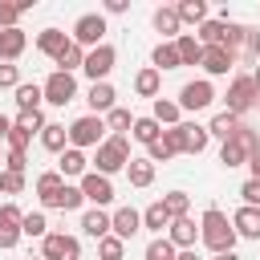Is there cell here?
Listing matches in <instances>:
<instances>
[{
    "label": "cell",
    "mask_w": 260,
    "mask_h": 260,
    "mask_svg": "<svg viewBox=\"0 0 260 260\" xmlns=\"http://www.w3.org/2000/svg\"><path fill=\"white\" fill-rule=\"evenodd\" d=\"M154 65H158V69H179V65H183V61H179V49H175V45H158V49H154Z\"/></svg>",
    "instance_id": "cell-39"
},
{
    "label": "cell",
    "mask_w": 260,
    "mask_h": 260,
    "mask_svg": "<svg viewBox=\"0 0 260 260\" xmlns=\"http://www.w3.org/2000/svg\"><path fill=\"white\" fill-rule=\"evenodd\" d=\"M175 260H199V256H195V248H187V252H179Z\"/></svg>",
    "instance_id": "cell-58"
},
{
    "label": "cell",
    "mask_w": 260,
    "mask_h": 260,
    "mask_svg": "<svg viewBox=\"0 0 260 260\" xmlns=\"http://www.w3.org/2000/svg\"><path fill=\"white\" fill-rule=\"evenodd\" d=\"M81 199H85V195H81V187H69V183H61V187H57L49 199H41V203H45V207H61V211H73V207H81Z\"/></svg>",
    "instance_id": "cell-15"
},
{
    "label": "cell",
    "mask_w": 260,
    "mask_h": 260,
    "mask_svg": "<svg viewBox=\"0 0 260 260\" xmlns=\"http://www.w3.org/2000/svg\"><path fill=\"white\" fill-rule=\"evenodd\" d=\"M8 85H16V65H0V89H8Z\"/></svg>",
    "instance_id": "cell-53"
},
{
    "label": "cell",
    "mask_w": 260,
    "mask_h": 260,
    "mask_svg": "<svg viewBox=\"0 0 260 260\" xmlns=\"http://www.w3.org/2000/svg\"><path fill=\"white\" fill-rule=\"evenodd\" d=\"M179 24H183V20H179L175 8H158V12H154V28H158L162 37H179Z\"/></svg>",
    "instance_id": "cell-30"
},
{
    "label": "cell",
    "mask_w": 260,
    "mask_h": 260,
    "mask_svg": "<svg viewBox=\"0 0 260 260\" xmlns=\"http://www.w3.org/2000/svg\"><path fill=\"white\" fill-rule=\"evenodd\" d=\"M37 49H41L45 57H53V61H57V57L69 49V41H65V32H61V28H45V32L37 37Z\"/></svg>",
    "instance_id": "cell-20"
},
{
    "label": "cell",
    "mask_w": 260,
    "mask_h": 260,
    "mask_svg": "<svg viewBox=\"0 0 260 260\" xmlns=\"http://www.w3.org/2000/svg\"><path fill=\"white\" fill-rule=\"evenodd\" d=\"M24 162H28V158H24L20 150H8V158H4V167H8V171H16V175H24Z\"/></svg>",
    "instance_id": "cell-52"
},
{
    "label": "cell",
    "mask_w": 260,
    "mask_h": 260,
    "mask_svg": "<svg viewBox=\"0 0 260 260\" xmlns=\"http://www.w3.org/2000/svg\"><path fill=\"white\" fill-rule=\"evenodd\" d=\"M93 162H98V175H106V179H110L114 171H122V167L130 162V142H126L122 134L106 138V142L98 146V158H93Z\"/></svg>",
    "instance_id": "cell-2"
},
{
    "label": "cell",
    "mask_w": 260,
    "mask_h": 260,
    "mask_svg": "<svg viewBox=\"0 0 260 260\" xmlns=\"http://www.w3.org/2000/svg\"><path fill=\"white\" fill-rule=\"evenodd\" d=\"M61 175H85V154L81 150H61Z\"/></svg>",
    "instance_id": "cell-35"
},
{
    "label": "cell",
    "mask_w": 260,
    "mask_h": 260,
    "mask_svg": "<svg viewBox=\"0 0 260 260\" xmlns=\"http://www.w3.org/2000/svg\"><path fill=\"white\" fill-rule=\"evenodd\" d=\"M102 130H106V122H102L98 114L77 118V122L69 126V142H73V150H77V146H102Z\"/></svg>",
    "instance_id": "cell-4"
},
{
    "label": "cell",
    "mask_w": 260,
    "mask_h": 260,
    "mask_svg": "<svg viewBox=\"0 0 260 260\" xmlns=\"http://www.w3.org/2000/svg\"><path fill=\"white\" fill-rule=\"evenodd\" d=\"M175 12H179V20H187V24H203V20H207V4H203V0H183Z\"/></svg>",
    "instance_id": "cell-29"
},
{
    "label": "cell",
    "mask_w": 260,
    "mask_h": 260,
    "mask_svg": "<svg viewBox=\"0 0 260 260\" xmlns=\"http://www.w3.org/2000/svg\"><path fill=\"white\" fill-rule=\"evenodd\" d=\"M236 142L248 150V158H252V154H260V134H256L252 126H240V130H236Z\"/></svg>",
    "instance_id": "cell-42"
},
{
    "label": "cell",
    "mask_w": 260,
    "mask_h": 260,
    "mask_svg": "<svg viewBox=\"0 0 260 260\" xmlns=\"http://www.w3.org/2000/svg\"><path fill=\"white\" fill-rule=\"evenodd\" d=\"M20 228H24V215H20V207L4 203V207H0V248H16V240L24 236Z\"/></svg>",
    "instance_id": "cell-7"
},
{
    "label": "cell",
    "mask_w": 260,
    "mask_h": 260,
    "mask_svg": "<svg viewBox=\"0 0 260 260\" xmlns=\"http://www.w3.org/2000/svg\"><path fill=\"white\" fill-rule=\"evenodd\" d=\"M41 260H45V256H41Z\"/></svg>",
    "instance_id": "cell-63"
},
{
    "label": "cell",
    "mask_w": 260,
    "mask_h": 260,
    "mask_svg": "<svg viewBox=\"0 0 260 260\" xmlns=\"http://www.w3.org/2000/svg\"><path fill=\"white\" fill-rule=\"evenodd\" d=\"M248 167H252V179H260V154H252V158H248Z\"/></svg>",
    "instance_id": "cell-56"
},
{
    "label": "cell",
    "mask_w": 260,
    "mask_h": 260,
    "mask_svg": "<svg viewBox=\"0 0 260 260\" xmlns=\"http://www.w3.org/2000/svg\"><path fill=\"white\" fill-rule=\"evenodd\" d=\"M77 252H81V244L73 236H65V232L45 236V260H77Z\"/></svg>",
    "instance_id": "cell-10"
},
{
    "label": "cell",
    "mask_w": 260,
    "mask_h": 260,
    "mask_svg": "<svg viewBox=\"0 0 260 260\" xmlns=\"http://www.w3.org/2000/svg\"><path fill=\"white\" fill-rule=\"evenodd\" d=\"M248 32H252V28H244V24H232V20H228V32H223V41H219V45H223L228 53H236V49L248 41Z\"/></svg>",
    "instance_id": "cell-37"
},
{
    "label": "cell",
    "mask_w": 260,
    "mask_h": 260,
    "mask_svg": "<svg viewBox=\"0 0 260 260\" xmlns=\"http://www.w3.org/2000/svg\"><path fill=\"white\" fill-rule=\"evenodd\" d=\"M223 32H228V20H203V24H199V45L211 49V45L223 41Z\"/></svg>",
    "instance_id": "cell-28"
},
{
    "label": "cell",
    "mask_w": 260,
    "mask_h": 260,
    "mask_svg": "<svg viewBox=\"0 0 260 260\" xmlns=\"http://www.w3.org/2000/svg\"><path fill=\"white\" fill-rule=\"evenodd\" d=\"M211 98H215L211 81H187L183 93H179V110H207Z\"/></svg>",
    "instance_id": "cell-9"
},
{
    "label": "cell",
    "mask_w": 260,
    "mask_h": 260,
    "mask_svg": "<svg viewBox=\"0 0 260 260\" xmlns=\"http://www.w3.org/2000/svg\"><path fill=\"white\" fill-rule=\"evenodd\" d=\"M232 65H236V53H228L223 45L203 49V69H207V73H228Z\"/></svg>",
    "instance_id": "cell-17"
},
{
    "label": "cell",
    "mask_w": 260,
    "mask_h": 260,
    "mask_svg": "<svg viewBox=\"0 0 260 260\" xmlns=\"http://www.w3.org/2000/svg\"><path fill=\"white\" fill-rule=\"evenodd\" d=\"M4 191H8V195L24 191V175H16V171H4Z\"/></svg>",
    "instance_id": "cell-51"
},
{
    "label": "cell",
    "mask_w": 260,
    "mask_h": 260,
    "mask_svg": "<svg viewBox=\"0 0 260 260\" xmlns=\"http://www.w3.org/2000/svg\"><path fill=\"white\" fill-rule=\"evenodd\" d=\"M146 260H175V244L171 240H150L146 244Z\"/></svg>",
    "instance_id": "cell-43"
},
{
    "label": "cell",
    "mask_w": 260,
    "mask_h": 260,
    "mask_svg": "<svg viewBox=\"0 0 260 260\" xmlns=\"http://www.w3.org/2000/svg\"><path fill=\"white\" fill-rule=\"evenodd\" d=\"M130 134H134L138 142H146V146L162 138V134H158V122H154V118H134V130H130Z\"/></svg>",
    "instance_id": "cell-32"
},
{
    "label": "cell",
    "mask_w": 260,
    "mask_h": 260,
    "mask_svg": "<svg viewBox=\"0 0 260 260\" xmlns=\"http://www.w3.org/2000/svg\"><path fill=\"white\" fill-rule=\"evenodd\" d=\"M41 98H45L41 85H16V106H20V114H37V110H41Z\"/></svg>",
    "instance_id": "cell-26"
},
{
    "label": "cell",
    "mask_w": 260,
    "mask_h": 260,
    "mask_svg": "<svg viewBox=\"0 0 260 260\" xmlns=\"http://www.w3.org/2000/svg\"><path fill=\"white\" fill-rule=\"evenodd\" d=\"M81 228H85V236L106 240V236L114 232V215H106L102 207H93V211H85V215H81Z\"/></svg>",
    "instance_id": "cell-13"
},
{
    "label": "cell",
    "mask_w": 260,
    "mask_h": 260,
    "mask_svg": "<svg viewBox=\"0 0 260 260\" xmlns=\"http://www.w3.org/2000/svg\"><path fill=\"white\" fill-rule=\"evenodd\" d=\"M162 207L171 211V219H183V215H187V207H191V199H187L183 191H171V195L162 199Z\"/></svg>",
    "instance_id": "cell-41"
},
{
    "label": "cell",
    "mask_w": 260,
    "mask_h": 260,
    "mask_svg": "<svg viewBox=\"0 0 260 260\" xmlns=\"http://www.w3.org/2000/svg\"><path fill=\"white\" fill-rule=\"evenodd\" d=\"M102 32H106V16L102 12H85L73 24V41L77 45H102Z\"/></svg>",
    "instance_id": "cell-8"
},
{
    "label": "cell",
    "mask_w": 260,
    "mask_h": 260,
    "mask_svg": "<svg viewBox=\"0 0 260 260\" xmlns=\"http://www.w3.org/2000/svg\"><path fill=\"white\" fill-rule=\"evenodd\" d=\"M134 89H138L142 98H154V93H158V69H142V73L134 77Z\"/></svg>",
    "instance_id": "cell-38"
},
{
    "label": "cell",
    "mask_w": 260,
    "mask_h": 260,
    "mask_svg": "<svg viewBox=\"0 0 260 260\" xmlns=\"http://www.w3.org/2000/svg\"><path fill=\"white\" fill-rule=\"evenodd\" d=\"M240 126H244V122H240L236 114H228V110H223V114H215V118H211L207 134H215V138H223V142H228V138H236V130H240Z\"/></svg>",
    "instance_id": "cell-25"
},
{
    "label": "cell",
    "mask_w": 260,
    "mask_h": 260,
    "mask_svg": "<svg viewBox=\"0 0 260 260\" xmlns=\"http://www.w3.org/2000/svg\"><path fill=\"white\" fill-rule=\"evenodd\" d=\"M154 122L179 126V106H175V102H162V98H154Z\"/></svg>",
    "instance_id": "cell-40"
},
{
    "label": "cell",
    "mask_w": 260,
    "mask_h": 260,
    "mask_svg": "<svg viewBox=\"0 0 260 260\" xmlns=\"http://www.w3.org/2000/svg\"><path fill=\"white\" fill-rule=\"evenodd\" d=\"M57 187H61V171H45V175L37 179V195H41V199H49Z\"/></svg>",
    "instance_id": "cell-45"
},
{
    "label": "cell",
    "mask_w": 260,
    "mask_h": 260,
    "mask_svg": "<svg viewBox=\"0 0 260 260\" xmlns=\"http://www.w3.org/2000/svg\"><path fill=\"white\" fill-rule=\"evenodd\" d=\"M215 260H240V256H236V252H219Z\"/></svg>",
    "instance_id": "cell-59"
},
{
    "label": "cell",
    "mask_w": 260,
    "mask_h": 260,
    "mask_svg": "<svg viewBox=\"0 0 260 260\" xmlns=\"http://www.w3.org/2000/svg\"><path fill=\"white\" fill-rule=\"evenodd\" d=\"M175 154H179V130L171 126V130H162L158 142H150V162H167V158H175Z\"/></svg>",
    "instance_id": "cell-18"
},
{
    "label": "cell",
    "mask_w": 260,
    "mask_h": 260,
    "mask_svg": "<svg viewBox=\"0 0 260 260\" xmlns=\"http://www.w3.org/2000/svg\"><path fill=\"white\" fill-rule=\"evenodd\" d=\"M28 142H32V134H24L20 126H12V130H8V146H12V150H20V154H24V150H28Z\"/></svg>",
    "instance_id": "cell-49"
},
{
    "label": "cell",
    "mask_w": 260,
    "mask_h": 260,
    "mask_svg": "<svg viewBox=\"0 0 260 260\" xmlns=\"http://www.w3.org/2000/svg\"><path fill=\"white\" fill-rule=\"evenodd\" d=\"M232 228H236V236L260 240V207H240V211L232 215Z\"/></svg>",
    "instance_id": "cell-14"
},
{
    "label": "cell",
    "mask_w": 260,
    "mask_h": 260,
    "mask_svg": "<svg viewBox=\"0 0 260 260\" xmlns=\"http://www.w3.org/2000/svg\"><path fill=\"white\" fill-rule=\"evenodd\" d=\"M248 49H252V53L260 57V32H248Z\"/></svg>",
    "instance_id": "cell-55"
},
{
    "label": "cell",
    "mask_w": 260,
    "mask_h": 260,
    "mask_svg": "<svg viewBox=\"0 0 260 260\" xmlns=\"http://www.w3.org/2000/svg\"><path fill=\"white\" fill-rule=\"evenodd\" d=\"M179 130V150H187V154H199L203 146H207V126H195V122H179L175 126Z\"/></svg>",
    "instance_id": "cell-12"
},
{
    "label": "cell",
    "mask_w": 260,
    "mask_h": 260,
    "mask_svg": "<svg viewBox=\"0 0 260 260\" xmlns=\"http://www.w3.org/2000/svg\"><path fill=\"white\" fill-rule=\"evenodd\" d=\"M65 138H69V130H65V126H57V122H49V126L41 130L45 150H65Z\"/></svg>",
    "instance_id": "cell-33"
},
{
    "label": "cell",
    "mask_w": 260,
    "mask_h": 260,
    "mask_svg": "<svg viewBox=\"0 0 260 260\" xmlns=\"http://www.w3.org/2000/svg\"><path fill=\"white\" fill-rule=\"evenodd\" d=\"M122 252H126V240H118L114 232H110L106 240H98V256H102V260H122Z\"/></svg>",
    "instance_id": "cell-36"
},
{
    "label": "cell",
    "mask_w": 260,
    "mask_h": 260,
    "mask_svg": "<svg viewBox=\"0 0 260 260\" xmlns=\"http://www.w3.org/2000/svg\"><path fill=\"white\" fill-rule=\"evenodd\" d=\"M260 102V89H256V81L252 77H236L232 81V89H228V114H244V110H252Z\"/></svg>",
    "instance_id": "cell-3"
},
{
    "label": "cell",
    "mask_w": 260,
    "mask_h": 260,
    "mask_svg": "<svg viewBox=\"0 0 260 260\" xmlns=\"http://www.w3.org/2000/svg\"><path fill=\"white\" fill-rule=\"evenodd\" d=\"M142 228H150V232H162V228H171V211L162 207V199H158V203H150V207L142 211Z\"/></svg>",
    "instance_id": "cell-27"
},
{
    "label": "cell",
    "mask_w": 260,
    "mask_h": 260,
    "mask_svg": "<svg viewBox=\"0 0 260 260\" xmlns=\"http://www.w3.org/2000/svg\"><path fill=\"white\" fill-rule=\"evenodd\" d=\"M240 195H244V207H260V179H248L240 187Z\"/></svg>",
    "instance_id": "cell-48"
},
{
    "label": "cell",
    "mask_w": 260,
    "mask_h": 260,
    "mask_svg": "<svg viewBox=\"0 0 260 260\" xmlns=\"http://www.w3.org/2000/svg\"><path fill=\"white\" fill-rule=\"evenodd\" d=\"M110 130H134V118H130V110H110Z\"/></svg>",
    "instance_id": "cell-47"
},
{
    "label": "cell",
    "mask_w": 260,
    "mask_h": 260,
    "mask_svg": "<svg viewBox=\"0 0 260 260\" xmlns=\"http://www.w3.org/2000/svg\"><path fill=\"white\" fill-rule=\"evenodd\" d=\"M126 175H130V187H150L154 183V162L150 158H130Z\"/></svg>",
    "instance_id": "cell-23"
},
{
    "label": "cell",
    "mask_w": 260,
    "mask_h": 260,
    "mask_svg": "<svg viewBox=\"0 0 260 260\" xmlns=\"http://www.w3.org/2000/svg\"><path fill=\"white\" fill-rule=\"evenodd\" d=\"M0 191H4V175H0Z\"/></svg>",
    "instance_id": "cell-61"
},
{
    "label": "cell",
    "mask_w": 260,
    "mask_h": 260,
    "mask_svg": "<svg viewBox=\"0 0 260 260\" xmlns=\"http://www.w3.org/2000/svg\"><path fill=\"white\" fill-rule=\"evenodd\" d=\"M77 98V81H73V73H49V81H45V102H53V106H65V102H73Z\"/></svg>",
    "instance_id": "cell-5"
},
{
    "label": "cell",
    "mask_w": 260,
    "mask_h": 260,
    "mask_svg": "<svg viewBox=\"0 0 260 260\" xmlns=\"http://www.w3.org/2000/svg\"><path fill=\"white\" fill-rule=\"evenodd\" d=\"M138 228H142V215H138L134 207H118V211H114V236H118V240H130Z\"/></svg>",
    "instance_id": "cell-19"
},
{
    "label": "cell",
    "mask_w": 260,
    "mask_h": 260,
    "mask_svg": "<svg viewBox=\"0 0 260 260\" xmlns=\"http://www.w3.org/2000/svg\"><path fill=\"white\" fill-rule=\"evenodd\" d=\"M20 20V4H0V28H16Z\"/></svg>",
    "instance_id": "cell-50"
},
{
    "label": "cell",
    "mask_w": 260,
    "mask_h": 260,
    "mask_svg": "<svg viewBox=\"0 0 260 260\" xmlns=\"http://www.w3.org/2000/svg\"><path fill=\"white\" fill-rule=\"evenodd\" d=\"M114 85L110 81H98V85H89V106H93V114H110L114 110Z\"/></svg>",
    "instance_id": "cell-22"
},
{
    "label": "cell",
    "mask_w": 260,
    "mask_h": 260,
    "mask_svg": "<svg viewBox=\"0 0 260 260\" xmlns=\"http://www.w3.org/2000/svg\"><path fill=\"white\" fill-rule=\"evenodd\" d=\"M0 41H4V28H0Z\"/></svg>",
    "instance_id": "cell-62"
},
{
    "label": "cell",
    "mask_w": 260,
    "mask_h": 260,
    "mask_svg": "<svg viewBox=\"0 0 260 260\" xmlns=\"http://www.w3.org/2000/svg\"><path fill=\"white\" fill-rule=\"evenodd\" d=\"M195 240H199L195 219H187V215H183V219H171V244H175V248L187 252V248H195Z\"/></svg>",
    "instance_id": "cell-16"
},
{
    "label": "cell",
    "mask_w": 260,
    "mask_h": 260,
    "mask_svg": "<svg viewBox=\"0 0 260 260\" xmlns=\"http://www.w3.org/2000/svg\"><path fill=\"white\" fill-rule=\"evenodd\" d=\"M199 240L219 256V252H232L236 248V228H232V219L219 207H207L203 211V223H199Z\"/></svg>",
    "instance_id": "cell-1"
},
{
    "label": "cell",
    "mask_w": 260,
    "mask_h": 260,
    "mask_svg": "<svg viewBox=\"0 0 260 260\" xmlns=\"http://www.w3.org/2000/svg\"><path fill=\"white\" fill-rule=\"evenodd\" d=\"M24 45H28V41H24V32H20V28H4V41H0V61H8V65H12V61L24 53Z\"/></svg>",
    "instance_id": "cell-24"
},
{
    "label": "cell",
    "mask_w": 260,
    "mask_h": 260,
    "mask_svg": "<svg viewBox=\"0 0 260 260\" xmlns=\"http://www.w3.org/2000/svg\"><path fill=\"white\" fill-rule=\"evenodd\" d=\"M12 126H20V130H24V134H37V130H45V126H49V122H45V114H41V110H37V114H20V118H16V122H12Z\"/></svg>",
    "instance_id": "cell-44"
},
{
    "label": "cell",
    "mask_w": 260,
    "mask_h": 260,
    "mask_svg": "<svg viewBox=\"0 0 260 260\" xmlns=\"http://www.w3.org/2000/svg\"><path fill=\"white\" fill-rule=\"evenodd\" d=\"M175 49H179V61H183V65H203V45H199V37H191V32H179Z\"/></svg>",
    "instance_id": "cell-21"
},
{
    "label": "cell",
    "mask_w": 260,
    "mask_h": 260,
    "mask_svg": "<svg viewBox=\"0 0 260 260\" xmlns=\"http://www.w3.org/2000/svg\"><path fill=\"white\" fill-rule=\"evenodd\" d=\"M106 12H126V0H106Z\"/></svg>",
    "instance_id": "cell-54"
},
{
    "label": "cell",
    "mask_w": 260,
    "mask_h": 260,
    "mask_svg": "<svg viewBox=\"0 0 260 260\" xmlns=\"http://www.w3.org/2000/svg\"><path fill=\"white\" fill-rule=\"evenodd\" d=\"M219 162H223V167L232 171V167H240V162H248V150H244V146H240L236 138H228V142H223V150H219Z\"/></svg>",
    "instance_id": "cell-34"
},
{
    "label": "cell",
    "mask_w": 260,
    "mask_h": 260,
    "mask_svg": "<svg viewBox=\"0 0 260 260\" xmlns=\"http://www.w3.org/2000/svg\"><path fill=\"white\" fill-rule=\"evenodd\" d=\"M114 61H118V53H114L110 45H98L93 53H85V65H81V69H85V77H93V85H98V81H106V73L114 69Z\"/></svg>",
    "instance_id": "cell-6"
},
{
    "label": "cell",
    "mask_w": 260,
    "mask_h": 260,
    "mask_svg": "<svg viewBox=\"0 0 260 260\" xmlns=\"http://www.w3.org/2000/svg\"><path fill=\"white\" fill-rule=\"evenodd\" d=\"M8 130H12V122H8L4 114H0V138H8Z\"/></svg>",
    "instance_id": "cell-57"
},
{
    "label": "cell",
    "mask_w": 260,
    "mask_h": 260,
    "mask_svg": "<svg viewBox=\"0 0 260 260\" xmlns=\"http://www.w3.org/2000/svg\"><path fill=\"white\" fill-rule=\"evenodd\" d=\"M252 81H256V89H260V69H256V73H252Z\"/></svg>",
    "instance_id": "cell-60"
},
{
    "label": "cell",
    "mask_w": 260,
    "mask_h": 260,
    "mask_svg": "<svg viewBox=\"0 0 260 260\" xmlns=\"http://www.w3.org/2000/svg\"><path fill=\"white\" fill-rule=\"evenodd\" d=\"M81 195H85V199H93L98 207H106V203L114 199V187H110V179H106V175L89 171V175H81Z\"/></svg>",
    "instance_id": "cell-11"
},
{
    "label": "cell",
    "mask_w": 260,
    "mask_h": 260,
    "mask_svg": "<svg viewBox=\"0 0 260 260\" xmlns=\"http://www.w3.org/2000/svg\"><path fill=\"white\" fill-rule=\"evenodd\" d=\"M57 65H61V73H73V69H81V65H85V53H81V45H77V41H69V49L57 57Z\"/></svg>",
    "instance_id": "cell-31"
},
{
    "label": "cell",
    "mask_w": 260,
    "mask_h": 260,
    "mask_svg": "<svg viewBox=\"0 0 260 260\" xmlns=\"http://www.w3.org/2000/svg\"><path fill=\"white\" fill-rule=\"evenodd\" d=\"M24 236H49V223H45V215L41 211H32V215H24V228H20Z\"/></svg>",
    "instance_id": "cell-46"
}]
</instances>
